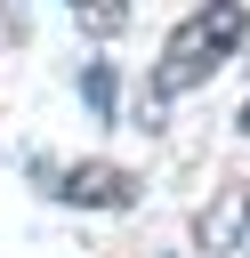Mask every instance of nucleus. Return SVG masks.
Listing matches in <instances>:
<instances>
[{"label":"nucleus","mask_w":250,"mask_h":258,"mask_svg":"<svg viewBox=\"0 0 250 258\" xmlns=\"http://www.w3.org/2000/svg\"><path fill=\"white\" fill-rule=\"evenodd\" d=\"M242 32H250L242 0H202V8H194V16H185L169 40H161V56H153V97L169 105V97L210 89V73H226V64H234Z\"/></svg>","instance_id":"obj_1"},{"label":"nucleus","mask_w":250,"mask_h":258,"mask_svg":"<svg viewBox=\"0 0 250 258\" xmlns=\"http://www.w3.org/2000/svg\"><path fill=\"white\" fill-rule=\"evenodd\" d=\"M202 250L210 258H250V185H226L202 210Z\"/></svg>","instance_id":"obj_2"},{"label":"nucleus","mask_w":250,"mask_h":258,"mask_svg":"<svg viewBox=\"0 0 250 258\" xmlns=\"http://www.w3.org/2000/svg\"><path fill=\"white\" fill-rule=\"evenodd\" d=\"M65 202H97V210H121L129 202V177L121 169H105V161H89V169H65V185H56Z\"/></svg>","instance_id":"obj_3"},{"label":"nucleus","mask_w":250,"mask_h":258,"mask_svg":"<svg viewBox=\"0 0 250 258\" xmlns=\"http://www.w3.org/2000/svg\"><path fill=\"white\" fill-rule=\"evenodd\" d=\"M73 16H81V32H121L129 0H73Z\"/></svg>","instance_id":"obj_4"},{"label":"nucleus","mask_w":250,"mask_h":258,"mask_svg":"<svg viewBox=\"0 0 250 258\" xmlns=\"http://www.w3.org/2000/svg\"><path fill=\"white\" fill-rule=\"evenodd\" d=\"M242 137H250V105H242Z\"/></svg>","instance_id":"obj_5"}]
</instances>
